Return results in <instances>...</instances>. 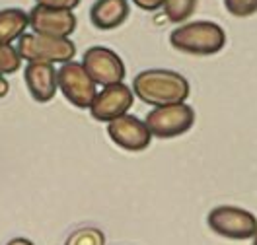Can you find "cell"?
Masks as SVG:
<instances>
[{
	"instance_id": "1",
	"label": "cell",
	"mask_w": 257,
	"mask_h": 245,
	"mask_svg": "<svg viewBox=\"0 0 257 245\" xmlns=\"http://www.w3.org/2000/svg\"><path fill=\"white\" fill-rule=\"evenodd\" d=\"M135 96L146 105L162 107L172 103H183L189 98V82L183 74L166 68L143 70L133 80Z\"/></svg>"
},
{
	"instance_id": "2",
	"label": "cell",
	"mask_w": 257,
	"mask_h": 245,
	"mask_svg": "<svg viewBox=\"0 0 257 245\" xmlns=\"http://www.w3.org/2000/svg\"><path fill=\"white\" fill-rule=\"evenodd\" d=\"M170 43L179 53L193 57H210L224 49L226 32L214 22H189L170 33Z\"/></svg>"
},
{
	"instance_id": "3",
	"label": "cell",
	"mask_w": 257,
	"mask_h": 245,
	"mask_svg": "<svg viewBox=\"0 0 257 245\" xmlns=\"http://www.w3.org/2000/svg\"><path fill=\"white\" fill-rule=\"evenodd\" d=\"M18 53L28 63H47L64 65L76 55V45L68 37H49L39 33H24L18 39Z\"/></svg>"
},
{
	"instance_id": "4",
	"label": "cell",
	"mask_w": 257,
	"mask_h": 245,
	"mask_svg": "<svg viewBox=\"0 0 257 245\" xmlns=\"http://www.w3.org/2000/svg\"><path fill=\"white\" fill-rule=\"evenodd\" d=\"M145 123L152 136L176 138V136L185 134L195 125V109L185 101L154 107L152 111H148Z\"/></svg>"
},
{
	"instance_id": "5",
	"label": "cell",
	"mask_w": 257,
	"mask_h": 245,
	"mask_svg": "<svg viewBox=\"0 0 257 245\" xmlns=\"http://www.w3.org/2000/svg\"><path fill=\"white\" fill-rule=\"evenodd\" d=\"M207 224L209 228L226 239H251L257 228V218L249 210L240 208V206H214L207 216Z\"/></svg>"
},
{
	"instance_id": "6",
	"label": "cell",
	"mask_w": 257,
	"mask_h": 245,
	"mask_svg": "<svg viewBox=\"0 0 257 245\" xmlns=\"http://www.w3.org/2000/svg\"><path fill=\"white\" fill-rule=\"evenodd\" d=\"M57 82H59V90L63 92L68 103H72L78 109H90L97 94V84L90 78L82 63L70 61L61 65V68L57 70Z\"/></svg>"
},
{
	"instance_id": "7",
	"label": "cell",
	"mask_w": 257,
	"mask_h": 245,
	"mask_svg": "<svg viewBox=\"0 0 257 245\" xmlns=\"http://www.w3.org/2000/svg\"><path fill=\"white\" fill-rule=\"evenodd\" d=\"M82 66L86 68L90 78L96 82L97 86H103V88L123 82L125 74H127L125 63L121 61V57L115 51L101 47V45L90 47L84 53Z\"/></svg>"
},
{
	"instance_id": "8",
	"label": "cell",
	"mask_w": 257,
	"mask_h": 245,
	"mask_svg": "<svg viewBox=\"0 0 257 245\" xmlns=\"http://www.w3.org/2000/svg\"><path fill=\"white\" fill-rule=\"evenodd\" d=\"M135 92L125 86L123 82L105 86L101 92H97L92 105L90 115L99 123H111L115 119L127 115V111L133 107Z\"/></svg>"
},
{
	"instance_id": "9",
	"label": "cell",
	"mask_w": 257,
	"mask_h": 245,
	"mask_svg": "<svg viewBox=\"0 0 257 245\" xmlns=\"http://www.w3.org/2000/svg\"><path fill=\"white\" fill-rule=\"evenodd\" d=\"M107 134L117 146L127 152H143L152 142V134L145 121L128 113L107 123Z\"/></svg>"
},
{
	"instance_id": "10",
	"label": "cell",
	"mask_w": 257,
	"mask_h": 245,
	"mask_svg": "<svg viewBox=\"0 0 257 245\" xmlns=\"http://www.w3.org/2000/svg\"><path fill=\"white\" fill-rule=\"evenodd\" d=\"M78 26V20L70 10H53L37 6L30 10V28L33 33L49 37H70Z\"/></svg>"
},
{
	"instance_id": "11",
	"label": "cell",
	"mask_w": 257,
	"mask_h": 245,
	"mask_svg": "<svg viewBox=\"0 0 257 245\" xmlns=\"http://www.w3.org/2000/svg\"><path fill=\"white\" fill-rule=\"evenodd\" d=\"M24 80L28 86V92L35 101L47 103L55 98L59 90L57 82V68L47 63H28L24 70Z\"/></svg>"
},
{
	"instance_id": "12",
	"label": "cell",
	"mask_w": 257,
	"mask_h": 245,
	"mask_svg": "<svg viewBox=\"0 0 257 245\" xmlns=\"http://www.w3.org/2000/svg\"><path fill=\"white\" fill-rule=\"evenodd\" d=\"M128 18L127 0H96L90 8V22L101 32H109L125 24Z\"/></svg>"
},
{
	"instance_id": "13",
	"label": "cell",
	"mask_w": 257,
	"mask_h": 245,
	"mask_svg": "<svg viewBox=\"0 0 257 245\" xmlns=\"http://www.w3.org/2000/svg\"><path fill=\"white\" fill-rule=\"evenodd\" d=\"M30 28V14L22 8H4L0 10V43L12 45Z\"/></svg>"
},
{
	"instance_id": "14",
	"label": "cell",
	"mask_w": 257,
	"mask_h": 245,
	"mask_svg": "<svg viewBox=\"0 0 257 245\" xmlns=\"http://www.w3.org/2000/svg\"><path fill=\"white\" fill-rule=\"evenodd\" d=\"M199 0H164V14L172 24H183L193 16Z\"/></svg>"
},
{
	"instance_id": "15",
	"label": "cell",
	"mask_w": 257,
	"mask_h": 245,
	"mask_svg": "<svg viewBox=\"0 0 257 245\" xmlns=\"http://www.w3.org/2000/svg\"><path fill=\"white\" fill-rule=\"evenodd\" d=\"M64 245H105V233L94 226H84V228L74 229Z\"/></svg>"
},
{
	"instance_id": "16",
	"label": "cell",
	"mask_w": 257,
	"mask_h": 245,
	"mask_svg": "<svg viewBox=\"0 0 257 245\" xmlns=\"http://www.w3.org/2000/svg\"><path fill=\"white\" fill-rule=\"evenodd\" d=\"M22 61L24 59L20 57L16 47H12L8 43H0V74L2 76L18 72L22 66Z\"/></svg>"
},
{
	"instance_id": "17",
	"label": "cell",
	"mask_w": 257,
	"mask_h": 245,
	"mask_svg": "<svg viewBox=\"0 0 257 245\" xmlns=\"http://www.w3.org/2000/svg\"><path fill=\"white\" fill-rule=\"evenodd\" d=\"M224 6L236 18H249L257 12V0H224Z\"/></svg>"
},
{
	"instance_id": "18",
	"label": "cell",
	"mask_w": 257,
	"mask_h": 245,
	"mask_svg": "<svg viewBox=\"0 0 257 245\" xmlns=\"http://www.w3.org/2000/svg\"><path fill=\"white\" fill-rule=\"evenodd\" d=\"M82 0H35L37 6L43 8H53V10H70L74 12V8H78Z\"/></svg>"
},
{
	"instance_id": "19",
	"label": "cell",
	"mask_w": 257,
	"mask_h": 245,
	"mask_svg": "<svg viewBox=\"0 0 257 245\" xmlns=\"http://www.w3.org/2000/svg\"><path fill=\"white\" fill-rule=\"evenodd\" d=\"M141 10H146V12H154L164 6V0H133Z\"/></svg>"
},
{
	"instance_id": "20",
	"label": "cell",
	"mask_w": 257,
	"mask_h": 245,
	"mask_svg": "<svg viewBox=\"0 0 257 245\" xmlns=\"http://www.w3.org/2000/svg\"><path fill=\"white\" fill-rule=\"evenodd\" d=\"M8 90H10V84H8V80L0 74V99L4 98V96H8Z\"/></svg>"
},
{
	"instance_id": "21",
	"label": "cell",
	"mask_w": 257,
	"mask_h": 245,
	"mask_svg": "<svg viewBox=\"0 0 257 245\" xmlns=\"http://www.w3.org/2000/svg\"><path fill=\"white\" fill-rule=\"evenodd\" d=\"M6 245H33V241H30L28 237H14V239H10Z\"/></svg>"
},
{
	"instance_id": "22",
	"label": "cell",
	"mask_w": 257,
	"mask_h": 245,
	"mask_svg": "<svg viewBox=\"0 0 257 245\" xmlns=\"http://www.w3.org/2000/svg\"><path fill=\"white\" fill-rule=\"evenodd\" d=\"M251 239H253V245H257V228H255V233H253V237H251Z\"/></svg>"
}]
</instances>
